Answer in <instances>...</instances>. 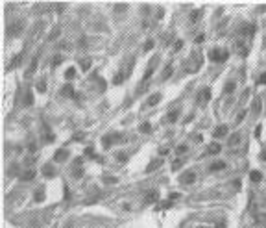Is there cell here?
Returning <instances> with one entry per match:
<instances>
[{
    "mask_svg": "<svg viewBox=\"0 0 266 228\" xmlns=\"http://www.w3.org/2000/svg\"><path fill=\"white\" fill-rule=\"evenodd\" d=\"M211 59L213 61H224V59H227V52L220 50V48H214V50L211 52Z\"/></svg>",
    "mask_w": 266,
    "mask_h": 228,
    "instance_id": "cell-1",
    "label": "cell"
},
{
    "mask_svg": "<svg viewBox=\"0 0 266 228\" xmlns=\"http://www.w3.org/2000/svg\"><path fill=\"white\" fill-rule=\"evenodd\" d=\"M209 98H211V89H209V87L201 89V93H200V96H198V104H200V106H203Z\"/></svg>",
    "mask_w": 266,
    "mask_h": 228,
    "instance_id": "cell-2",
    "label": "cell"
},
{
    "mask_svg": "<svg viewBox=\"0 0 266 228\" xmlns=\"http://www.w3.org/2000/svg\"><path fill=\"white\" fill-rule=\"evenodd\" d=\"M196 180V174L192 171H188V172H185L183 176H181V184H185V185H188V184H192Z\"/></svg>",
    "mask_w": 266,
    "mask_h": 228,
    "instance_id": "cell-3",
    "label": "cell"
},
{
    "mask_svg": "<svg viewBox=\"0 0 266 228\" xmlns=\"http://www.w3.org/2000/svg\"><path fill=\"white\" fill-rule=\"evenodd\" d=\"M120 139H122L120 135H106L102 139V145H104V147H111V143H113V141H120Z\"/></svg>",
    "mask_w": 266,
    "mask_h": 228,
    "instance_id": "cell-4",
    "label": "cell"
},
{
    "mask_svg": "<svg viewBox=\"0 0 266 228\" xmlns=\"http://www.w3.org/2000/svg\"><path fill=\"white\" fill-rule=\"evenodd\" d=\"M226 135H227V126H226V124H224V126H218V128L214 130V137H216V139L226 137Z\"/></svg>",
    "mask_w": 266,
    "mask_h": 228,
    "instance_id": "cell-5",
    "label": "cell"
},
{
    "mask_svg": "<svg viewBox=\"0 0 266 228\" xmlns=\"http://www.w3.org/2000/svg\"><path fill=\"white\" fill-rule=\"evenodd\" d=\"M155 65H157V58H155V59H153V61H152V65H150L148 69H146V72H144V80H148V78H150V76H152V72H153V71H155Z\"/></svg>",
    "mask_w": 266,
    "mask_h": 228,
    "instance_id": "cell-6",
    "label": "cell"
},
{
    "mask_svg": "<svg viewBox=\"0 0 266 228\" xmlns=\"http://www.w3.org/2000/svg\"><path fill=\"white\" fill-rule=\"evenodd\" d=\"M144 200H146L148 204L155 202V200H157V191H148V193H146V197H144Z\"/></svg>",
    "mask_w": 266,
    "mask_h": 228,
    "instance_id": "cell-7",
    "label": "cell"
},
{
    "mask_svg": "<svg viewBox=\"0 0 266 228\" xmlns=\"http://www.w3.org/2000/svg\"><path fill=\"white\" fill-rule=\"evenodd\" d=\"M251 111H253V115H257L259 111H261V98H255V100H253V106H251Z\"/></svg>",
    "mask_w": 266,
    "mask_h": 228,
    "instance_id": "cell-8",
    "label": "cell"
},
{
    "mask_svg": "<svg viewBox=\"0 0 266 228\" xmlns=\"http://www.w3.org/2000/svg\"><path fill=\"white\" fill-rule=\"evenodd\" d=\"M126 76H128V74H126V72H118V74L115 76V78H113V84H115V85H118V84H122V82H124V78H126Z\"/></svg>",
    "mask_w": 266,
    "mask_h": 228,
    "instance_id": "cell-9",
    "label": "cell"
},
{
    "mask_svg": "<svg viewBox=\"0 0 266 228\" xmlns=\"http://www.w3.org/2000/svg\"><path fill=\"white\" fill-rule=\"evenodd\" d=\"M67 160V150H58L55 152V161H65Z\"/></svg>",
    "mask_w": 266,
    "mask_h": 228,
    "instance_id": "cell-10",
    "label": "cell"
},
{
    "mask_svg": "<svg viewBox=\"0 0 266 228\" xmlns=\"http://www.w3.org/2000/svg\"><path fill=\"white\" fill-rule=\"evenodd\" d=\"M61 95H63V96H72V98H74V96H76V95H74V91H72V87H70V85H65V87H63V91H61Z\"/></svg>",
    "mask_w": 266,
    "mask_h": 228,
    "instance_id": "cell-11",
    "label": "cell"
},
{
    "mask_svg": "<svg viewBox=\"0 0 266 228\" xmlns=\"http://www.w3.org/2000/svg\"><path fill=\"white\" fill-rule=\"evenodd\" d=\"M161 100V95L159 93H155V95H152L150 96V98H148V106H155L157 104V102Z\"/></svg>",
    "mask_w": 266,
    "mask_h": 228,
    "instance_id": "cell-12",
    "label": "cell"
},
{
    "mask_svg": "<svg viewBox=\"0 0 266 228\" xmlns=\"http://www.w3.org/2000/svg\"><path fill=\"white\" fill-rule=\"evenodd\" d=\"M207 148H209V154H218V152H220V145L218 143H211Z\"/></svg>",
    "mask_w": 266,
    "mask_h": 228,
    "instance_id": "cell-13",
    "label": "cell"
},
{
    "mask_svg": "<svg viewBox=\"0 0 266 228\" xmlns=\"http://www.w3.org/2000/svg\"><path fill=\"white\" fill-rule=\"evenodd\" d=\"M249 178H251V180H253V182H261L262 174H261V172H259V171H251V172H249Z\"/></svg>",
    "mask_w": 266,
    "mask_h": 228,
    "instance_id": "cell-14",
    "label": "cell"
},
{
    "mask_svg": "<svg viewBox=\"0 0 266 228\" xmlns=\"http://www.w3.org/2000/svg\"><path fill=\"white\" fill-rule=\"evenodd\" d=\"M43 174L45 176H54V167H52V165H45V167H43Z\"/></svg>",
    "mask_w": 266,
    "mask_h": 228,
    "instance_id": "cell-15",
    "label": "cell"
},
{
    "mask_svg": "<svg viewBox=\"0 0 266 228\" xmlns=\"http://www.w3.org/2000/svg\"><path fill=\"white\" fill-rule=\"evenodd\" d=\"M35 69H37V59H33V61H32V65L28 67L26 74H28V76H30V74H33V72H35Z\"/></svg>",
    "mask_w": 266,
    "mask_h": 228,
    "instance_id": "cell-16",
    "label": "cell"
},
{
    "mask_svg": "<svg viewBox=\"0 0 266 228\" xmlns=\"http://www.w3.org/2000/svg\"><path fill=\"white\" fill-rule=\"evenodd\" d=\"M37 91H41V93H45V91H46V82H45L43 78L37 82Z\"/></svg>",
    "mask_w": 266,
    "mask_h": 228,
    "instance_id": "cell-17",
    "label": "cell"
},
{
    "mask_svg": "<svg viewBox=\"0 0 266 228\" xmlns=\"http://www.w3.org/2000/svg\"><path fill=\"white\" fill-rule=\"evenodd\" d=\"M81 69H83V71H89V69H91V59L89 58H83L81 59Z\"/></svg>",
    "mask_w": 266,
    "mask_h": 228,
    "instance_id": "cell-18",
    "label": "cell"
},
{
    "mask_svg": "<svg viewBox=\"0 0 266 228\" xmlns=\"http://www.w3.org/2000/svg\"><path fill=\"white\" fill-rule=\"evenodd\" d=\"M224 167H226V163H224V161H214L211 165V171H218V169H224Z\"/></svg>",
    "mask_w": 266,
    "mask_h": 228,
    "instance_id": "cell-19",
    "label": "cell"
},
{
    "mask_svg": "<svg viewBox=\"0 0 266 228\" xmlns=\"http://www.w3.org/2000/svg\"><path fill=\"white\" fill-rule=\"evenodd\" d=\"M178 115H179V111H176V109L170 111V113H168V122H176V121H178Z\"/></svg>",
    "mask_w": 266,
    "mask_h": 228,
    "instance_id": "cell-20",
    "label": "cell"
},
{
    "mask_svg": "<svg viewBox=\"0 0 266 228\" xmlns=\"http://www.w3.org/2000/svg\"><path fill=\"white\" fill-rule=\"evenodd\" d=\"M20 176H22V180H32V178H33V171H32V169H30V171H24Z\"/></svg>",
    "mask_w": 266,
    "mask_h": 228,
    "instance_id": "cell-21",
    "label": "cell"
},
{
    "mask_svg": "<svg viewBox=\"0 0 266 228\" xmlns=\"http://www.w3.org/2000/svg\"><path fill=\"white\" fill-rule=\"evenodd\" d=\"M240 33L242 35H251V33H253V26H244Z\"/></svg>",
    "mask_w": 266,
    "mask_h": 228,
    "instance_id": "cell-22",
    "label": "cell"
},
{
    "mask_svg": "<svg viewBox=\"0 0 266 228\" xmlns=\"http://www.w3.org/2000/svg\"><path fill=\"white\" fill-rule=\"evenodd\" d=\"M200 17H201V11H194L192 15H191V22H198Z\"/></svg>",
    "mask_w": 266,
    "mask_h": 228,
    "instance_id": "cell-23",
    "label": "cell"
},
{
    "mask_svg": "<svg viewBox=\"0 0 266 228\" xmlns=\"http://www.w3.org/2000/svg\"><path fill=\"white\" fill-rule=\"evenodd\" d=\"M150 130H152V124H150V122H142V124H141V132L146 134V132H150Z\"/></svg>",
    "mask_w": 266,
    "mask_h": 228,
    "instance_id": "cell-24",
    "label": "cell"
},
{
    "mask_svg": "<svg viewBox=\"0 0 266 228\" xmlns=\"http://www.w3.org/2000/svg\"><path fill=\"white\" fill-rule=\"evenodd\" d=\"M237 50H239L240 56H244V54H246V46H244V43H237Z\"/></svg>",
    "mask_w": 266,
    "mask_h": 228,
    "instance_id": "cell-25",
    "label": "cell"
},
{
    "mask_svg": "<svg viewBox=\"0 0 266 228\" xmlns=\"http://www.w3.org/2000/svg\"><path fill=\"white\" fill-rule=\"evenodd\" d=\"M181 165H183V160H176L172 163V171H178V169H181Z\"/></svg>",
    "mask_w": 266,
    "mask_h": 228,
    "instance_id": "cell-26",
    "label": "cell"
},
{
    "mask_svg": "<svg viewBox=\"0 0 266 228\" xmlns=\"http://www.w3.org/2000/svg\"><path fill=\"white\" fill-rule=\"evenodd\" d=\"M233 89H235V82H229V84L226 85V93L231 95V93H233Z\"/></svg>",
    "mask_w": 266,
    "mask_h": 228,
    "instance_id": "cell-27",
    "label": "cell"
},
{
    "mask_svg": "<svg viewBox=\"0 0 266 228\" xmlns=\"http://www.w3.org/2000/svg\"><path fill=\"white\" fill-rule=\"evenodd\" d=\"M159 163H161L159 160H153V161H152V165H150V167H148V169H146V171H148V172H150V171H153V169H157V167H159Z\"/></svg>",
    "mask_w": 266,
    "mask_h": 228,
    "instance_id": "cell-28",
    "label": "cell"
},
{
    "mask_svg": "<svg viewBox=\"0 0 266 228\" xmlns=\"http://www.w3.org/2000/svg\"><path fill=\"white\" fill-rule=\"evenodd\" d=\"M229 143H231V145H239V143H240V135H239V134H237V135H233Z\"/></svg>",
    "mask_w": 266,
    "mask_h": 228,
    "instance_id": "cell-29",
    "label": "cell"
},
{
    "mask_svg": "<svg viewBox=\"0 0 266 228\" xmlns=\"http://www.w3.org/2000/svg\"><path fill=\"white\" fill-rule=\"evenodd\" d=\"M61 61H63V59H61V56H54V59H52V65L55 67V65H59Z\"/></svg>",
    "mask_w": 266,
    "mask_h": 228,
    "instance_id": "cell-30",
    "label": "cell"
},
{
    "mask_svg": "<svg viewBox=\"0 0 266 228\" xmlns=\"http://www.w3.org/2000/svg\"><path fill=\"white\" fill-rule=\"evenodd\" d=\"M46 141H48V143H50V141H54V134H52L48 128H46Z\"/></svg>",
    "mask_w": 266,
    "mask_h": 228,
    "instance_id": "cell-31",
    "label": "cell"
},
{
    "mask_svg": "<svg viewBox=\"0 0 266 228\" xmlns=\"http://www.w3.org/2000/svg\"><path fill=\"white\" fill-rule=\"evenodd\" d=\"M85 156H89V158H94V150H93V148L89 147V148L85 150Z\"/></svg>",
    "mask_w": 266,
    "mask_h": 228,
    "instance_id": "cell-32",
    "label": "cell"
},
{
    "mask_svg": "<svg viewBox=\"0 0 266 228\" xmlns=\"http://www.w3.org/2000/svg\"><path fill=\"white\" fill-rule=\"evenodd\" d=\"M72 76H76V72H74V69H68V71H67V78H68V80H70V78H72Z\"/></svg>",
    "mask_w": 266,
    "mask_h": 228,
    "instance_id": "cell-33",
    "label": "cell"
},
{
    "mask_svg": "<svg viewBox=\"0 0 266 228\" xmlns=\"http://www.w3.org/2000/svg\"><path fill=\"white\" fill-rule=\"evenodd\" d=\"M259 84H266V72L259 76Z\"/></svg>",
    "mask_w": 266,
    "mask_h": 228,
    "instance_id": "cell-34",
    "label": "cell"
},
{
    "mask_svg": "<svg viewBox=\"0 0 266 228\" xmlns=\"http://www.w3.org/2000/svg\"><path fill=\"white\" fill-rule=\"evenodd\" d=\"M185 152H187V147H185V145H181V147L178 148V154H185Z\"/></svg>",
    "mask_w": 266,
    "mask_h": 228,
    "instance_id": "cell-35",
    "label": "cell"
},
{
    "mask_svg": "<svg viewBox=\"0 0 266 228\" xmlns=\"http://www.w3.org/2000/svg\"><path fill=\"white\" fill-rule=\"evenodd\" d=\"M170 72H172V67H166V71H165V78H168Z\"/></svg>",
    "mask_w": 266,
    "mask_h": 228,
    "instance_id": "cell-36",
    "label": "cell"
},
{
    "mask_svg": "<svg viewBox=\"0 0 266 228\" xmlns=\"http://www.w3.org/2000/svg\"><path fill=\"white\" fill-rule=\"evenodd\" d=\"M181 46H183V43H181V41H178L176 46H174V50H181Z\"/></svg>",
    "mask_w": 266,
    "mask_h": 228,
    "instance_id": "cell-37",
    "label": "cell"
},
{
    "mask_svg": "<svg viewBox=\"0 0 266 228\" xmlns=\"http://www.w3.org/2000/svg\"><path fill=\"white\" fill-rule=\"evenodd\" d=\"M116 160L118 161H124L126 160V154H116Z\"/></svg>",
    "mask_w": 266,
    "mask_h": 228,
    "instance_id": "cell-38",
    "label": "cell"
},
{
    "mask_svg": "<svg viewBox=\"0 0 266 228\" xmlns=\"http://www.w3.org/2000/svg\"><path fill=\"white\" fill-rule=\"evenodd\" d=\"M244 117H246V111H240V115H239V119H237V122H240Z\"/></svg>",
    "mask_w": 266,
    "mask_h": 228,
    "instance_id": "cell-39",
    "label": "cell"
},
{
    "mask_svg": "<svg viewBox=\"0 0 266 228\" xmlns=\"http://www.w3.org/2000/svg\"><path fill=\"white\" fill-rule=\"evenodd\" d=\"M32 102H33V96L28 95V96H26V104H32Z\"/></svg>",
    "mask_w": 266,
    "mask_h": 228,
    "instance_id": "cell-40",
    "label": "cell"
},
{
    "mask_svg": "<svg viewBox=\"0 0 266 228\" xmlns=\"http://www.w3.org/2000/svg\"><path fill=\"white\" fill-rule=\"evenodd\" d=\"M152 46H153V43H152V41H150V43H146V46H144V50H146V52H148V50H150V48H152Z\"/></svg>",
    "mask_w": 266,
    "mask_h": 228,
    "instance_id": "cell-41",
    "label": "cell"
},
{
    "mask_svg": "<svg viewBox=\"0 0 266 228\" xmlns=\"http://www.w3.org/2000/svg\"><path fill=\"white\" fill-rule=\"evenodd\" d=\"M261 160H264V161H266V150H262V154H261Z\"/></svg>",
    "mask_w": 266,
    "mask_h": 228,
    "instance_id": "cell-42",
    "label": "cell"
},
{
    "mask_svg": "<svg viewBox=\"0 0 266 228\" xmlns=\"http://www.w3.org/2000/svg\"><path fill=\"white\" fill-rule=\"evenodd\" d=\"M200 228H205V226H200Z\"/></svg>",
    "mask_w": 266,
    "mask_h": 228,
    "instance_id": "cell-43",
    "label": "cell"
}]
</instances>
